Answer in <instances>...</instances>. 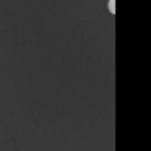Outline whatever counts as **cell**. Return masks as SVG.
Listing matches in <instances>:
<instances>
[{
	"label": "cell",
	"mask_w": 151,
	"mask_h": 151,
	"mask_svg": "<svg viewBox=\"0 0 151 151\" xmlns=\"http://www.w3.org/2000/svg\"><path fill=\"white\" fill-rule=\"evenodd\" d=\"M107 7H109V13L110 14H116V0H109Z\"/></svg>",
	"instance_id": "cell-1"
}]
</instances>
